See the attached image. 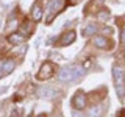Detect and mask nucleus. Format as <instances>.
Masks as SVG:
<instances>
[{
    "label": "nucleus",
    "instance_id": "1",
    "mask_svg": "<svg viewBox=\"0 0 125 117\" xmlns=\"http://www.w3.org/2000/svg\"><path fill=\"white\" fill-rule=\"evenodd\" d=\"M84 73L83 67H80V66H64L60 73H58V80L62 81V83H67V81H73V80H78V78H81Z\"/></svg>",
    "mask_w": 125,
    "mask_h": 117
},
{
    "label": "nucleus",
    "instance_id": "2",
    "mask_svg": "<svg viewBox=\"0 0 125 117\" xmlns=\"http://www.w3.org/2000/svg\"><path fill=\"white\" fill-rule=\"evenodd\" d=\"M113 78H114V84H116V92L120 98H124L125 95V75H124V69L119 66L113 67Z\"/></svg>",
    "mask_w": 125,
    "mask_h": 117
},
{
    "label": "nucleus",
    "instance_id": "3",
    "mask_svg": "<svg viewBox=\"0 0 125 117\" xmlns=\"http://www.w3.org/2000/svg\"><path fill=\"white\" fill-rule=\"evenodd\" d=\"M64 6V0H50L49 6H47V22L50 23V20L56 16V13Z\"/></svg>",
    "mask_w": 125,
    "mask_h": 117
},
{
    "label": "nucleus",
    "instance_id": "4",
    "mask_svg": "<svg viewBox=\"0 0 125 117\" xmlns=\"http://www.w3.org/2000/svg\"><path fill=\"white\" fill-rule=\"evenodd\" d=\"M86 103H88V97H86V94L83 91L75 92V95L72 97V106L75 109H83L86 106Z\"/></svg>",
    "mask_w": 125,
    "mask_h": 117
},
{
    "label": "nucleus",
    "instance_id": "5",
    "mask_svg": "<svg viewBox=\"0 0 125 117\" xmlns=\"http://www.w3.org/2000/svg\"><path fill=\"white\" fill-rule=\"evenodd\" d=\"M53 70H55V66L52 64V62H44V64L41 66V69H39V72H38V80H47L50 75L53 73Z\"/></svg>",
    "mask_w": 125,
    "mask_h": 117
},
{
    "label": "nucleus",
    "instance_id": "6",
    "mask_svg": "<svg viewBox=\"0 0 125 117\" xmlns=\"http://www.w3.org/2000/svg\"><path fill=\"white\" fill-rule=\"evenodd\" d=\"M16 69V62L13 59H5V61H0V78L10 75L11 72Z\"/></svg>",
    "mask_w": 125,
    "mask_h": 117
},
{
    "label": "nucleus",
    "instance_id": "7",
    "mask_svg": "<svg viewBox=\"0 0 125 117\" xmlns=\"http://www.w3.org/2000/svg\"><path fill=\"white\" fill-rule=\"evenodd\" d=\"M92 44L95 45L97 49H102V50H108V49L113 47L111 41H109L106 36H95V38H92Z\"/></svg>",
    "mask_w": 125,
    "mask_h": 117
},
{
    "label": "nucleus",
    "instance_id": "8",
    "mask_svg": "<svg viewBox=\"0 0 125 117\" xmlns=\"http://www.w3.org/2000/svg\"><path fill=\"white\" fill-rule=\"evenodd\" d=\"M75 38H77V33L73 30H70V31H67V33H64L61 36V39H60V45H62V47H66V45H70L73 41H75Z\"/></svg>",
    "mask_w": 125,
    "mask_h": 117
},
{
    "label": "nucleus",
    "instance_id": "9",
    "mask_svg": "<svg viewBox=\"0 0 125 117\" xmlns=\"http://www.w3.org/2000/svg\"><path fill=\"white\" fill-rule=\"evenodd\" d=\"M25 36H23L22 33H11L10 36H8V42L13 45H19V44H23L25 42Z\"/></svg>",
    "mask_w": 125,
    "mask_h": 117
},
{
    "label": "nucleus",
    "instance_id": "10",
    "mask_svg": "<svg viewBox=\"0 0 125 117\" xmlns=\"http://www.w3.org/2000/svg\"><path fill=\"white\" fill-rule=\"evenodd\" d=\"M31 17H33V20H36L39 22L42 19V8L39 3H34L33 8H31Z\"/></svg>",
    "mask_w": 125,
    "mask_h": 117
},
{
    "label": "nucleus",
    "instance_id": "11",
    "mask_svg": "<svg viewBox=\"0 0 125 117\" xmlns=\"http://www.w3.org/2000/svg\"><path fill=\"white\" fill-rule=\"evenodd\" d=\"M39 95L42 97V98H47V100H52L55 95H56V92L53 91L52 88H42L41 91H39Z\"/></svg>",
    "mask_w": 125,
    "mask_h": 117
},
{
    "label": "nucleus",
    "instance_id": "12",
    "mask_svg": "<svg viewBox=\"0 0 125 117\" xmlns=\"http://www.w3.org/2000/svg\"><path fill=\"white\" fill-rule=\"evenodd\" d=\"M100 116H102V108L99 105H95V106L88 109V117H100Z\"/></svg>",
    "mask_w": 125,
    "mask_h": 117
},
{
    "label": "nucleus",
    "instance_id": "13",
    "mask_svg": "<svg viewBox=\"0 0 125 117\" xmlns=\"http://www.w3.org/2000/svg\"><path fill=\"white\" fill-rule=\"evenodd\" d=\"M97 33V25H94V23H91V25H88L86 28L83 30V36L88 38V36H92V34Z\"/></svg>",
    "mask_w": 125,
    "mask_h": 117
},
{
    "label": "nucleus",
    "instance_id": "14",
    "mask_svg": "<svg viewBox=\"0 0 125 117\" xmlns=\"http://www.w3.org/2000/svg\"><path fill=\"white\" fill-rule=\"evenodd\" d=\"M31 31H33V25H31L30 22H25V23L22 25V34L27 38L28 34H31Z\"/></svg>",
    "mask_w": 125,
    "mask_h": 117
},
{
    "label": "nucleus",
    "instance_id": "15",
    "mask_svg": "<svg viewBox=\"0 0 125 117\" xmlns=\"http://www.w3.org/2000/svg\"><path fill=\"white\" fill-rule=\"evenodd\" d=\"M103 2H105V0H94L92 5H99V3H103Z\"/></svg>",
    "mask_w": 125,
    "mask_h": 117
},
{
    "label": "nucleus",
    "instance_id": "16",
    "mask_svg": "<svg viewBox=\"0 0 125 117\" xmlns=\"http://www.w3.org/2000/svg\"><path fill=\"white\" fill-rule=\"evenodd\" d=\"M122 42H124V44H125V30L122 31Z\"/></svg>",
    "mask_w": 125,
    "mask_h": 117
},
{
    "label": "nucleus",
    "instance_id": "17",
    "mask_svg": "<svg viewBox=\"0 0 125 117\" xmlns=\"http://www.w3.org/2000/svg\"><path fill=\"white\" fill-rule=\"evenodd\" d=\"M73 117H81V114L80 112H73Z\"/></svg>",
    "mask_w": 125,
    "mask_h": 117
}]
</instances>
